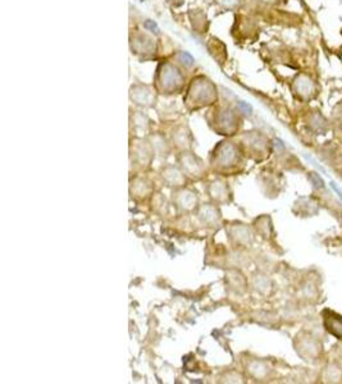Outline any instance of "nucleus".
I'll use <instances>...</instances> for the list:
<instances>
[{"label": "nucleus", "mask_w": 342, "mask_h": 384, "mask_svg": "<svg viewBox=\"0 0 342 384\" xmlns=\"http://www.w3.org/2000/svg\"><path fill=\"white\" fill-rule=\"evenodd\" d=\"M324 327L331 334L342 339V316L329 313L328 315L324 316Z\"/></svg>", "instance_id": "obj_1"}, {"label": "nucleus", "mask_w": 342, "mask_h": 384, "mask_svg": "<svg viewBox=\"0 0 342 384\" xmlns=\"http://www.w3.org/2000/svg\"><path fill=\"white\" fill-rule=\"evenodd\" d=\"M309 179H310V182L313 183V186L315 187V189H323V186H324V181L320 178V176L318 174V173L310 172Z\"/></svg>", "instance_id": "obj_2"}, {"label": "nucleus", "mask_w": 342, "mask_h": 384, "mask_svg": "<svg viewBox=\"0 0 342 384\" xmlns=\"http://www.w3.org/2000/svg\"><path fill=\"white\" fill-rule=\"evenodd\" d=\"M240 108H241V109H242V110H244V111H248V114H250V113H251V110H253V109H251L250 105H249V104H245V103H240Z\"/></svg>", "instance_id": "obj_3"}, {"label": "nucleus", "mask_w": 342, "mask_h": 384, "mask_svg": "<svg viewBox=\"0 0 342 384\" xmlns=\"http://www.w3.org/2000/svg\"><path fill=\"white\" fill-rule=\"evenodd\" d=\"M331 186H332V189L335 190L336 192H337V195H339L340 197H341V199H342V191L339 189V187H337V186H336V183L335 182H331Z\"/></svg>", "instance_id": "obj_4"}, {"label": "nucleus", "mask_w": 342, "mask_h": 384, "mask_svg": "<svg viewBox=\"0 0 342 384\" xmlns=\"http://www.w3.org/2000/svg\"><path fill=\"white\" fill-rule=\"evenodd\" d=\"M146 26H147V27H150V28L153 29V31H154V29H157V25H155V23L146 22Z\"/></svg>", "instance_id": "obj_5"}]
</instances>
